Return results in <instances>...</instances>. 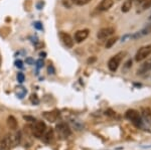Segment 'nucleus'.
Segmentation results:
<instances>
[{"instance_id":"26","label":"nucleus","mask_w":151,"mask_h":150,"mask_svg":"<svg viewBox=\"0 0 151 150\" xmlns=\"http://www.w3.org/2000/svg\"><path fill=\"white\" fill-rule=\"evenodd\" d=\"M35 27L36 28V29H42V25H41L40 22H35Z\"/></svg>"},{"instance_id":"6","label":"nucleus","mask_w":151,"mask_h":150,"mask_svg":"<svg viewBox=\"0 0 151 150\" xmlns=\"http://www.w3.org/2000/svg\"><path fill=\"white\" fill-rule=\"evenodd\" d=\"M60 38L67 47L70 48L74 47V39H73L72 36H70L69 33L62 31V32H60Z\"/></svg>"},{"instance_id":"21","label":"nucleus","mask_w":151,"mask_h":150,"mask_svg":"<svg viewBox=\"0 0 151 150\" xmlns=\"http://www.w3.org/2000/svg\"><path fill=\"white\" fill-rule=\"evenodd\" d=\"M17 80L19 83H23L24 80H25V77H24V75L22 74V72H18L17 74Z\"/></svg>"},{"instance_id":"14","label":"nucleus","mask_w":151,"mask_h":150,"mask_svg":"<svg viewBox=\"0 0 151 150\" xmlns=\"http://www.w3.org/2000/svg\"><path fill=\"white\" fill-rule=\"evenodd\" d=\"M45 117L50 121V122H55L57 120V117H58V114L55 112H45Z\"/></svg>"},{"instance_id":"2","label":"nucleus","mask_w":151,"mask_h":150,"mask_svg":"<svg viewBox=\"0 0 151 150\" xmlns=\"http://www.w3.org/2000/svg\"><path fill=\"white\" fill-rule=\"evenodd\" d=\"M151 55V44L145 45V47H142L138 50V52H136L135 55V60L136 62H141V60H145L147 57H149Z\"/></svg>"},{"instance_id":"29","label":"nucleus","mask_w":151,"mask_h":150,"mask_svg":"<svg viewBox=\"0 0 151 150\" xmlns=\"http://www.w3.org/2000/svg\"><path fill=\"white\" fill-rule=\"evenodd\" d=\"M48 72H50V74H55V70H53V67L52 66L48 67Z\"/></svg>"},{"instance_id":"23","label":"nucleus","mask_w":151,"mask_h":150,"mask_svg":"<svg viewBox=\"0 0 151 150\" xmlns=\"http://www.w3.org/2000/svg\"><path fill=\"white\" fill-rule=\"evenodd\" d=\"M143 115H144V117H149V116L151 115V112L149 109H143Z\"/></svg>"},{"instance_id":"4","label":"nucleus","mask_w":151,"mask_h":150,"mask_svg":"<svg viewBox=\"0 0 151 150\" xmlns=\"http://www.w3.org/2000/svg\"><path fill=\"white\" fill-rule=\"evenodd\" d=\"M45 129H47V126H45V123L43 122V121H36L32 131H33V134H35V137L40 138V137L42 136L43 133L45 132Z\"/></svg>"},{"instance_id":"22","label":"nucleus","mask_w":151,"mask_h":150,"mask_svg":"<svg viewBox=\"0 0 151 150\" xmlns=\"http://www.w3.org/2000/svg\"><path fill=\"white\" fill-rule=\"evenodd\" d=\"M105 114H106L107 116H110V117H114V116L116 115V113L114 112L113 110H111V109H108V110L105 112Z\"/></svg>"},{"instance_id":"32","label":"nucleus","mask_w":151,"mask_h":150,"mask_svg":"<svg viewBox=\"0 0 151 150\" xmlns=\"http://www.w3.org/2000/svg\"><path fill=\"white\" fill-rule=\"evenodd\" d=\"M143 1H145V0H137V2H139V3H142Z\"/></svg>"},{"instance_id":"13","label":"nucleus","mask_w":151,"mask_h":150,"mask_svg":"<svg viewBox=\"0 0 151 150\" xmlns=\"http://www.w3.org/2000/svg\"><path fill=\"white\" fill-rule=\"evenodd\" d=\"M42 139L45 143H50V142L53 139V130L52 129L48 130V131L42 136Z\"/></svg>"},{"instance_id":"7","label":"nucleus","mask_w":151,"mask_h":150,"mask_svg":"<svg viewBox=\"0 0 151 150\" xmlns=\"http://www.w3.org/2000/svg\"><path fill=\"white\" fill-rule=\"evenodd\" d=\"M114 32H115V28L105 27V28H102V29H100L98 31L97 36H98L99 39H105V38H108L109 36H111Z\"/></svg>"},{"instance_id":"3","label":"nucleus","mask_w":151,"mask_h":150,"mask_svg":"<svg viewBox=\"0 0 151 150\" xmlns=\"http://www.w3.org/2000/svg\"><path fill=\"white\" fill-rule=\"evenodd\" d=\"M122 52H119L116 55H114L113 57H111L108 62V67L111 72H116L117 69H118L119 65L121 62V60H122Z\"/></svg>"},{"instance_id":"27","label":"nucleus","mask_w":151,"mask_h":150,"mask_svg":"<svg viewBox=\"0 0 151 150\" xmlns=\"http://www.w3.org/2000/svg\"><path fill=\"white\" fill-rule=\"evenodd\" d=\"M15 65H16V67H19V69H21L23 66H22V62L21 60H16L15 62Z\"/></svg>"},{"instance_id":"18","label":"nucleus","mask_w":151,"mask_h":150,"mask_svg":"<svg viewBox=\"0 0 151 150\" xmlns=\"http://www.w3.org/2000/svg\"><path fill=\"white\" fill-rule=\"evenodd\" d=\"M139 32V34L140 36H142V35H146V34H149V33H151V24H148L146 27L143 28L142 30H140V31H138Z\"/></svg>"},{"instance_id":"15","label":"nucleus","mask_w":151,"mask_h":150,"mask_svg":"<svg viewBox=\"0 0 151 150\" xmlns=\"http://www.w3.org/2000/svg\"><path fill=\"white\" fill-rule=\"evenodd\" d=\"M131 6H132V0H126L122 5V12H128L131 9Z\"/></svg>"},{"instance_id":"20","label":"nucleus","mask_w":151,"mask_h":150,"mask_svg":"<svg viewBox=\"0 0 151 150\" xmlns=\"http://www.w3.org/2000/svg\"><path fill=\"white\" fill-rule=\"evenodd\" d=\"M151 7V0H145V1L142 2V9L145 10V9H148Z\"/></svg>"},{"instance_id":"8","label":"nucleus","mask_w":151,"mask_h":150,"mask_svg":"<svg viewBox=\"0 0 151 150\" xmlns=\"http://www.w3.org/2000/svg\"><path fill=\"white\" fill-rule=\"evenodd\" d=\"M88 35H89V30L88 29L78 30L75 34V40L78 43H80V42H84V40L88 37Z\"/></svg>"},{"instance_id":"17","label":"nucleus","mask_w":151,"mask_h":150,"mask_svg":"<svg viewBox=\"0 0 151 150\" xmlns=\"http://www.w3.org/2000/svg\"><path fill=\"white\" fill-rule=\"evenodd\" d=\"M117 40H118V37H111V38H109V39L107 40L105 47H106V48H111L117 42Z\"/></svg>"},{"instance_id":"1","label":"nucleus","mask_w":151,"mask_h":150,"mask_svg":"<svg viewBox=\"0 0 151 150\" xmlns=\"http://www.w3.org/2000/svg\"><path fill=\"white\" fill-rule=\"evenodd\" d=\"M125 116H126V118H127V119L132 121V123L135 125L136 127H141V126H142V124H143L142 119H141L139 113H138L136 110H133V109L128 110L127 112H126Z\"/></svg>"},{"instance_id":"19","label":"nucleus","mask_w":151,"mask_h":150,"mask_svg":"<svg viewBox=\"0 0 151 150\" xmlns=\"http://www.w3.org/2000/svg\"><path fill=\"white\" fill-rule=\"evenodd\" d=\"M72 1L74 2L75 4H77V5L82 6V5H86V4H88L91 0H72Z\"/></svg>"},{"instance_id":"9","label":"nucleus","mask_w":151,"mask_h":150,"mask_svg":"<svg viewBox=\"0 0 151 150\" xmlns=\"http://www.w3.org/2000/svg\"><path fill=\"white\" fill-rule=\"evenodd\" d=\"M114 0H102L101 3L99 4V10L101 11H107L113 6Z\"/></svg>"},{"instance_id":"25","label":"nucleus","mask_w":151,"mask_h":150,"mask_svg":"<svg viewBox=\"0 0 151 150\" xmlns=\"http://www.w3.org/2000/svg\"><path fill=\"white\" fill-rule=\"evenodd\" d=\"M24 120H26V121H28V122H35V119L33 117H30V116H24Z\"/></svg>"},{"instance_id":"12","label":"nucleus","mask_w":151,"mask_h":150,"mask_svg":"<svg viewBox=\"0 0 151 150\" xmlns=\"http://www.w3.org/2000/svg\"><path fill=\"white\" fill-rule=\"evenodd\" d=\"M7 125H8V127L10 128V129L14 130L17 128V121H16V119L13 116H9V117L7 118Z\"/></svg>"},{"instance_id":"10","label":"nucleus","mask_w":151,"mask_h":150,"mask_svg":"<svg viewBox=\"0 0 151 150\" xmlns=\"http://www.w3.org/2000/svg\"><path fill=\"white\" fill-rule=\"evenodd\" d=\"M11 137L5 136L3 139L1 140V143H0V150H9L11 148Z\"/></svg>"},{"instance_id":"16","label":"nucleus","mask_w":151,"mask_h":150,"mask_svg":"<svg viewBox=\"0 0 151 150\" xmlns=\"http://www.w3.org/2000/svg\"><path fill=\"white\" fill-rule=\"evenodd\" d=\"M20 139H21V134L20 132H17L15 135H14L13 137H11V142L13 145H17L19 144V142H20Z\"/></svg>"},{"instance_id":"24","label":"nucleus","mask_w":151,"mask_h":150,"mask_svg":"<svg viewBox=\"0 0 151 150\" xmlns=\"http://www.w3.org/2000/svg\"><path fill=\"white\" fill-rule=\"evenodd\" d=\"M30 100H31V102L35 103V104L38 103V99H37V96H36V95H32V96H31Z\"/></svg>"},{"instance_id":"11","label":"nucleus","mask_w":151,"mask_h":150,"mask_svg":"<svg viewBox=\"0 0 151 150\" xmlns=\"http://www.w3.org/2000/svg\"><path fill=\"white\" fill-rule=\"evenodd\" d=\"M149 71H151V60H147V62H145L144 64L141 65V67L138 69V71H137V74L138 75H143V74L148 72Z\"/></svg>"},{"instance_id":"28","label":"nucleus","mask_w":151,"mask_h":150,"mask_svg":"<svg viewBox=\"0 0 151 150\" xmlns=\"http://www.w3.org/2000/svg\"><path fill=\"white\" fill-rule=\"evenodd\" d=\"M43 67V62L41 60H37V67Z\"/></svg>"},{"instance_id":"5","label":"nucleus","mask_w":151,"mask_h":150,"mask_svg":"<svg viewBox=\"0 0 151 150\" xmlns=\"http://www.w3.org/2000/svg\"><path fill=\"white\" fill-rule=\"evenodd\" d=\"M57 132H58V136L62 137V138H65V137L70 135V129L67 124H65V123H60V124L58 125Z\"/></svg>"},{"instance_id":"30","label":"nucleus","mask_w":151,"mask_h":150,"mask_svg":"<svg viewBox=\"0 0 151 150\" xmlns=\"http://www.w3.org/2000/svg\"><path fill=\"white\" fill-rule=\"evenodd\" d=\"M26 62H29V64H32V60H31V59H27V60H26Z\"/></svg>"},{"instance_id":"31","label":"nucleus","mask_w":151,"mask_h":150,"mask_svg":"<svg viewBox=\"0 0 151 150\" xmlns=\"http://www.w3.org/2000/svg\"><path fill=\"white\" fill-rule=\"evenodd\" d=\"M45 52H41V54H40V57H45Z\"/></svg>"},{"instance_id":"33","label":"nucleus","mask_w":151,"mask_h":150,"mask_svg":"<svg viewBox=\"0 0 151 150\" xmlns=\"http://www.w3.org/2000/svg\"><path fill=\"white\" fill-rule=\"evenodd\" d=\"M0 65H1V57H0Z\"/></svg>"}]
</instances>
